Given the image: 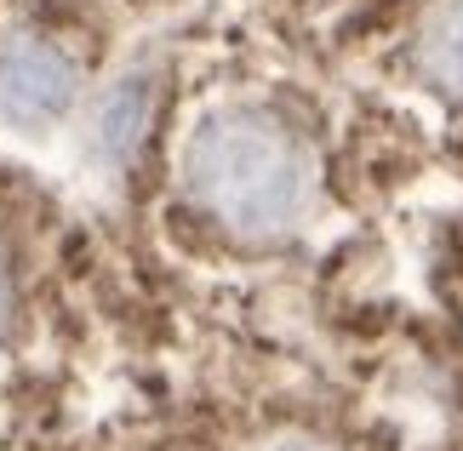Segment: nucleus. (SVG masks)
<instances>
[{"instance_id":"f257e3e1","label":"nucleus","mask_w":463,"mask_h":451,"mask_svg":"<svg viewBox=\"0 0 463 451\" xmlns=\"http://www.w3.org/2000/svg\"><path fill=\"white\" fill-rule=\"evenodd\" d=\"M184 177L194 201L241 234H287L309 211V160L263 109H212L189 132Z\"/></svg>"},{"instance_id":"f03ea898","label":"nucleus","mask_w":463,"mask_h":451,"mask_svg":"<svg viewBox=\"0 0 463 451\" xmlns=\"http://www.w3.org/2000/svg\"><path fill=\"white\" fill-rule=\"evenodd\" d=\"M75 63L46 41H12L0 52V120L52 126L75 103Z\"/></svg>"},{"instance_id":"7ed1b4c3","label":"nucleus","mask_w":463,"mask_h":451,"mask_svg":"<svg viewBox=\"0 0 463 451\" xmlns=\"http://www.w3.org/2000/svg\"><path fill=\"white\" fill-rule=\"evenodd\" d=\"M418 69L440 86V92L463 98V0H447V6H435L430 17H423Z\"/></svg>"},{"instance_id":"20e7f679","label":"nucleus","mask_w":463,"mask_h":451,"mask_svg":"<svg viewBox=\"0 0 463 451\" xmlns=\"http://www.w3.org/2000/svg\"><path fill=\"white\" fill-rule=\"evenodd\" d=\"M149 120V80H120L109 98H103V115H98V132H103V149L109 155H127L137 132H144Z\"/></svg>"},{"instance_id":"39448f33","label":"nucleus","mask_w":463,"mask_h":451,"mask_svg":"<svg viewBox=\"0 0 463 451\" xmlns=\"http://www.w3.org/2000/svg\"><path fill=\"white\" fill-rule=\"evenodd\" d=\"M0 326H6V286H0Z\"/></svg>"},{"instance_id":"423d86ee","label":"nucleus","mask_w":463,"mask_h":451,"mask_svg":"<svg viewBox=\"0 0 463 451\" xmlns=\"http://www.w3.org/2000/svg\"><path fill=\"white\" fill-rule=\"evenodd\" d=\"M280 451H304V446H280Z\"/></svg>"}]
</instances>
